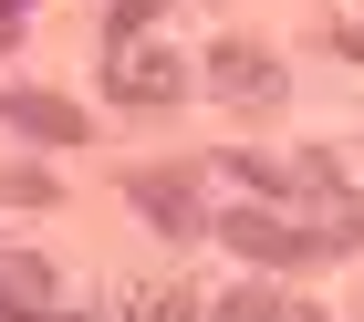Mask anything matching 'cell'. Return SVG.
Returning <instances> with one entry per match:
<instances>
[{"label": "cell", "mask_w": 364, "mask_h": 322, "mask_svg": "<svg viewBox=\"0 0 364 322\" xmlns=\"http://www.w3.org/2000/svg\"><path fill=\"white\" fill-rule=\"evenodd\" d=\"M208 83L240 94V104H271V94H281V63L260 53V42H219V53H208Z\"/></svg>", "instance_id": "4"}, {"label": "cell", "mask_w": 364, "mask_h": 322, "mask_svg": "<svg viewBox=\"0 0 364 322\" xmlns=\"http://www.w3.org/2000/svg\"><path fill=\"white\" fill-rule=\"evenodd\" d=\"M343 42H354V53H364V31H343Z\"/></svg>", "instance_id": "9"}, {"label": "cell", "mask_w": 364, "mask_h": 322, "mask_svg": "<svg viewBox=\"0 0 364 322\" xmlns=\"http://www.w3.org/2000/svg\"><path fill=\"white\" fill-rule=\"evenodd\" d=\"M0 104L21 114L31 135H53V146H73V135H84V114H73V104H53V94H0Z\"/></svg>", "instance_id": "5"}, {"label": "cell", "mask_w": 364, "mask_h": 322, "mask_svg": "<svg viewBox=\"0 0 364 322\" xmlns=\"http://www.w3.org/2000/svg\"><path fill=\"white\" fill-rule=\"evenodd\" d=\"M219 322H323V312H302V301H271V291H229V301H219Z\"/></svg>", "instance_id": "6"}, {"label": "cell", "mask_w": 364, "mask_h": 322, "mask_svg": "<svg viewBox=\"0 0 364 322\" xmlns=\"http://www.w3.org/2000/svg\"><path fill=\"white\" fill-rule=\"evenodd\" d=\"M188 312H198L188 291H136V301H125V312H114V322H188Z\"/></svg>", "instance_id": "7"}, {"label": "cell", "mask_w": 364, "mask_h": 322, "mask_svg": "<svg viewBox=\"0 0 364 322\" xmlns=\"http://www.w3.org/2000/svg\"><path fill=\"white\" fill-rule=\"evenodd\" d=\"M125 198H136L156 229H177V240L208 218V208H198V177H188V166H136V177H125Z\"/></svg>", "instance_id": "2"}, {"label": "cell", "mask_w": 364, "mask_h": 322, "mask_svg": "<svg viewBox=\"0 0 364 322\" xmlns=\"http://www.w3.org/2000/svg\"><path fill=\"white\" fill-rule=\"evenodd\" d=\"M219 229H229V249H250L260 270H291V260H323V229H302V218H271V208H229Z\"/></svg>", "instance_id": "1"}, {"label": "cell", "mask_w": 364, "mask_h": 322, "mask_svg": "<svg viewBox=\"0 0 364 322\" xmlns=\"http://www.w3.org/2000/svg\"><path fill=\"white\" fill-rule=\"evenodd\" d=\"M146 11H156V0H114V42H125V31H136Z\"/></svg>", "instance_id": "8"}, {"label": "cell", "mask_w": 364, "mask_h": 322, "mask_svg": "<svg viewBox=\"0 0 364 322\" xmlns=\"http://www.w3.org/2000/svg\"><path fill=\"white\" fill-rule=\"evenodd\" d=\"M114 94H125V104H177V94H188V63L156 53V42H146V53L114 42Z\"/></svg>", "instance_id": "3"}]
</instances>
